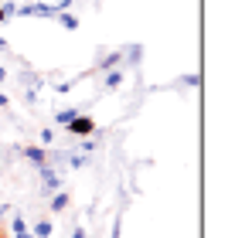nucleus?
Masks as SVG:
<instances>
[{"mask_svg": "<svg viewBox=\"0 0 252 238\" xmlns=\"http://www.w3.org/2000/svg\"><path fill=\"white\" fill-rule=\"evenodd\" d=\"M21 17H58V7L55 3H24L17 7Z\"/></svg>", "mask_w": 252, "mask_h": 238, "instance_id": "1", "label": "nucleus"}, {"mask_svg": "<svg viewBox=\"0 0 252 238\" xmlns=\"http://www.w3.org/2000/svg\"><path fill=\"white\" fill-rule=\"evenodd\" d=\"M41 170V184H44V194H55V191H62V174L51 167V163H44V167H38Z\"/></svg>", "mask_w": 252, "mask_h": 238, "instance_id": "2", "label": "nucleus"}, {"mask_svg": "<svg viewBox=\"0 0 252 238\" xmlns=\"http://www.w3.org/2000/svg\"><path fill=\"white\" fill-rule=\"evenodd\" d=\"M68 126H72V133H75V136H92V133H95V122H92L89 116H75Z\"/></svg>", "mask_w": 252, "mask_h": 238, "instance_id": "3", "label": "nucleus"}, {"mask_svg": "<svg viewBox=\"0 0 252 238\" xmlns=\"http://www.w3.org/2000/svg\"><path fill=\"white\" fill-rule=\"evenodd\" d=\"M21 157H28L34 167H44V163H48V153L38 150V147H24V150H21Z\"/></svg>", "mask_w": 252, "mask_h": 238, "instance_id": "4", "label": "nucleus"}, {"mask_svg": "<svg viewBox=\"0 0 252 238\" xmlns=\"http://www.w3.org/2000/svg\"><path fill=\"white\" fill-rule=\"evenodd\" d=\"M51 232H55L51 221H38V225L31 228V235H34V238H51Z\"/></svg>", "mask_w": 252, "mask_h": 238, "instance_id": "5", "label": "nucleus"}, {"mask_svg": "<svg viewBox=\"0 0 252 238\" xmlns=\"http://www.w3.org/2000/svg\"><path fill=\"white\" fill-rule=\"evenodd\" d=\"M68 208V194L65 191H55V198H51V211H65Z\"/></svg>", "mask_w": 252, "mask_h": 238, "instance_id": "6", "label": "nucleus"}, {"mask_svg": "<svg viewBox=\"0 0 252 238\" xmlns=\"http://www.w3.org/2000/svg\"><path fill=\"white\" fill-rule=\"evenodd\" d=\"M120 82H123V72H109V75L102 79V89H109V92H113V89H120Z\"/></svg>", "mask_w": 252, "mask_h": 238, "instance_id": "7", "label": "nucleus"}, {"mask_svg": "<svg viewBox=\"0 0 252 238\" xmlns=\"http://www.w3.org/2000/svg\"><path fill=\"white\" fill-rule=\"evenodd\" d=\"M58 21H62V28H68V31H75V28H79V17H75V14H68V10H65V14H58Z\"/></svg>", "mask_w": 252, "mask_h": 238, "instance_id": "8", "label": "nucleus"}, {"mask_svg": "<svg viewBox=\"0 0 252 238\" xmlns=\"http://www.w3.org/2000/svg\"><path fill=\"white\" fill-rule=\"evenodd\" d=\"M120 61H123V55H109V58H102V61H99V68H102V72H113Z\"/></svg>", "mask_w": 252, "mask_h": 238, "instance_id": "9", "label": "nucleus"}, {"mask_svg": "<svg viewBox=\"0 0 252 238\" xmlns=\"http://www.w3.org/2000/svg\"><path fill=\"white\" fill-rule=\"evenodd\" d=\"M10 232H14V238H17V235H24V232H28V221H24V218L17 214V218L10 221Z\"/></svg>", "mask_w": 252, "mask_h": 238, "instance_id": "10", "label": "nucleus"}, {"mask_svg": "<svg viewBox=\"0 0 252 238\" xmlns=\"http://www.w3.org/2000/svg\"><path fill=\"white\" fill-rule=\"evenodd\" d=\"M75 116H79V109H62V113H58L55 119H58V122H72Z\"/></svg>", "mask_w": 252, "mask_h": 238, "instance_id": "11", "label": "nucleus"}, {"mask_svg": "<svg viewBox=\"0 0 252 238\" xmlns=\"http://www.w3.org/2000/svg\"><path fill=\"white\" fill-rule=\"evenodd\" d=\"M51 140H55V129H41V143H44V147H48Z\"/></svg>", "mask_w": 252, "mask_h": 238, "instance_id": "12", "label": "nucleus"}, {"mask_svg": "<svg viewBox=\"0 0 252 238\" xmlns=\"http://www.w3.org/2000/svg\"><path fill=\"white\" fill-rule=\"evenodd\" d=\"M7 214H10V204H0V221H3Z\"/></svg>", "mask_w": 252, "mask_h": 238, "instance_id": "13", "label": "nucleus"}, {"mask_svg": "<svg viewBox=\"0 0 252 238\" xmlns=\"http://www.w3.org/2000/svg\"><path fill=\"white\" fill-rule=\"evenodd\" d=\"M72 238H85V228H75V232H72Z\"/></svg>", "mask_w": 252, "mask_h": 238, "instance_id": "14", "label": "nucleus"}, {"mask_svg": "<svg viewBox=\"0 0 252 238\" xmlns=\"http://www.w3.org/2000/svg\"><path fill=\"white\" fill-rule=\"evenodd\" d=\"M17 238H34V235H31V232H24V235H17Z\"/></svg>", "mask_w": 252, "mask_h": 238, "instance_id": "15", "label": "nucleus"}, {"mask_svg": "<svg viewBox=\"0 0 252 238\" xmlns=\"http://www.w3.org/2000/svg\"><path fill=\"white\" fill-rule=\"evenodd\" d=\"M3 48H7V41H3V38H0V51H3Z\"/></svg>", "mask_w": 252, "mask_h": 238, "instance_id": "16", "label": "nucleus"}, {"mask_svg": "<svg viewBox=\"0 0 252 238\" xmlns=\"http://www.w3.org/2000/svg\"><path fill=\"white\" fill-rule=\"evenodd\" d=\"M3 79H7V72H3V68H0V82H3Z\"/></svg>", "mask_w": 252, "mask_h": 238, "instance_id": "17", "label": "nucleus"}, {"mask_svg": "<svg viewBox=\"0 0 252 238\" xmlns=\"http://www.w3.org/2000/svg\"><path fill=\"white\" fill-rule=\"evenodd\" d=\"M0 21H3V14H0Z\"/></svg>", "mask_w": 252, "mask_h": 238, "instance_id": "18", "label": "nucleus"}, {"mask_svg": "<svg viewBox=\"0 0 252 238\" xmlns=\"http://www.w3.org/2000/svg\"><path fill=\"white\" fill-rule=\"evenodd\" d=\"M0 238H3V235H0Z\"/></svg>", "mask_w": 252, "mask_h": 238, "instance_id": "19", "label": "nucleus"}]
</instances>
